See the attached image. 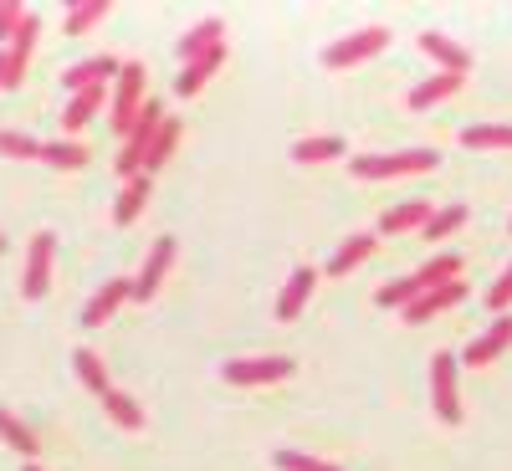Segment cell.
Wrapping results in <instances>:
<instances>
[{
    "label": "cell",
    "mask_w": 512,
    "mask_h": 471,
    "mask_svg": "<svg viewBox=\"0 0 512 471\" xmlns=\"http://www.w3.org/2000/svg\"><path fill=\"white\" fill-rule=\"evenodd\" d=\"M52 256H57V236L36 231L31 251H26V282H21L26 297H47V287H52Z\"/></svg>",
    "instance_id": "5"
},
{
    "label": "cell",
    "mask_w": 512,
    "mask_h": 471,
    "mask_svg": "<svg viewBox=\"0 0 512 471\" xmlns=\"http://www.w3.org/2000/svg\"><path fill=\"white\" fill-rule=\"evenodd\" d=\"M26 16H31L26 6H16V0H0V41H6V47H11V36L21 31Z\"/></svg>",
    "instance_id": "33"
},
{
    "label": "cell",
    "mask_w": 512,
    "mask_h": 471,
    "mask_svg": "<svg viewBox=\"0 0 512 471\" xmlns=\"http://www.w3.org/2000/svg\"><path fill=\"white\" fill-rule=\"evenodd\" d=\"M384 47H390V31H384V26H369V31H354V36H344V41H333V47L323 52V62H328L333 72H344V67L369 62V57L384 52Z\"/></svg>",
    "instance_id": "3"
},
{
    "label": "cell",
    "mask_w": 512,
    "mask_h": 471,
    "mask_svg": "<svg viewBox=\"0 0 512 471\" xmlns=\"http://www.w3.org/2000/svg\"><path fill=\"white\" fill-rule=\"evenodd\" d=\"M456 364H461V359H451L446 349H441V354H431V400H436V415H441L446 425H456V420H461V395H456Z\"/></svg>",
    "instance_id": "4"
},
{
    "label": "cell",
    "mask_w": 512,
    "mask_h": 471,
    "mask_svg": "<svg viewBox=\"0 0 512 471\" xmlns=\"http://www.w3.org/2000/svg\"><path fill=\"white\" fill-rule=\"evenodd\" d=\"M41 159L52 169H88V149L77 139H57V144H41Z\"/></svg>",
    "instance_id": "28"
},
{
    "label": "cell",
    "mask_w": 512,
    "mask_h": 471,
    "mask_svg": "<svg viewBox=\"0 0 512 471\" xmlns=\"http://www.w3.org/2000/svg\"><path fill=\"white\" fill-rule=\"evenodd\" d=\"M369 251H374V236H349L344 246L328 256V277H349L359 262H369Z\"/></svg>",
    "instance_id": "19"
},
{
    "label": "cell",
    "mask_w": 512,
    "mask_h": 471,
    "mask_svg": "<svg viewBox=\"0 0 512 471\" xmlns=\"http://www.w3.org/2000/svg\"><path fill=\"white\" fill-rule=\"evenodd\" d=\"M292 359L282 354H262V359H231L226 364V379L231 384H277V379H292Z\"/></svg>",
    "instance_id": "6"
},
{
    "label": "cell",
    "mask_w": 512,
    "mask_h": 471,
    "mask_svg": "<svg viewBox=\"0 0 512 471\" xmlns=\"http://www.w3.org/2000/svg\"><path fill=\"white\" fill-rule=\"evenodd\" d=\"M221 62H226V47H216V52H205L200 62H190V67L175 77V93H180V98H195V93L205 88V82L221 72Z\"/></svg>",
    "instance_id": "15"
},
{
    "label": "cell",
    "mask_w": 512,
    "mask_h": 471,
    "mask_svg": "<svg viewBox=\"0 0 512 471\" xmlns=\"http://www.w3.org/2000/svg\"><path fill=\"white\" fill-rule=\"evenodd\" d=\"M123 67L113 62V57H88V62H77V67H67L62 72V82L72 93H88V88H108V77H118Z\"/></svg>",
    "instance_id": "13"
},
{
    "label": "cell",
    "mask_w": 512,
    "mask_h": 471,
    "mask_svg": "<svg viewBox=\"0 0 512 471\" xmlns=\"http://www.w3.org/2000/svg\"><path fill=\"white\" fill-rule=\"evenodd\" d=\"M0 154H11V159H41V144L31 134H16V128H0Z\"/></svg>",
    "instance_id": "32"
},
{
    "label": "cell",
    "mask_w": 512,
    "mask_h": 471,
    "mask_svg": "<svg viewBox=\"0 0 512 471\" xmlns=\"http://www.w3.org/2000/svg\"><path fill=\"white\" fill-rule=\"evenodd\" d=\"M108 103V88H88V93H72V103H67V113H62V128L67 134H77L82 123H88L98 108Z\"/></svg>",
    "instance_id": "20"
},
{
    "label": "cell",
    "mask_w": 512,
    "mask_h": 471,
    "mask_svg": "<svg viewBox=\"0 0 512 471\" xmlns=\"http://www.w3.org/2000/svg\"><path fill=\"white\" fill-rule=\"evenodd\" d=\"M0 251H6V236H0Z\"/></svg>",
    "instance_id": "38"
},
{
    "label": "cell",
    "mask_w": 512,
    "mask_h": 471,
    "mask_svg": "<svg viewBox=\"0 0 512 471\" xmlns=\"http://www.w3.org/2000/svg\"><path fill=\"white\" fill-rule=\"evenodd\" d=\"M149 190H154L149 175L123 180V195H118V205H113V221H118V226H134V221H139V210H144V200H149Z\"/></svg>",
    "instance_id": "18"
},
{
    "label": "cell",
    "mask_w": 512,
    "mask_h": 471,
    "mask_svg": "<svg viewBox=\"0 0 512 471\" xmlns=\"http://www.w3.org/2000/svg\"><path fill=\"white\" fill-rule=\"evenodd\" d=\"M507 344H512V313H502V318H492V328H487V333L477 338V344H472V349H466V354H461V364H477V369H482V364H492V359H502V354H507Z\"/></svg>",
    "instance_id": "10"
},
{
    "label": "cell",
    "mask_w": 512,
    "mask_h": 471,
    "mask_svg": "<svg viewBox=\"0 0 512 471\" xmlns=\"http://www.w3.org/2000/svg\"><path fill=\"white\" fill-rule=\"evenodd\" d=\"M0 441H6L11 451H21V456H36L41 451V441L31 436V425H21L11 410H0Z\"/></svg>",
    "instance_id": "27"
},
{
    "label": "cell",
    "mask_w": 512,
    "mask_h": 471,
    "mask_svg": "<svg viewBox=\"0 0 512 471\" xmlns=\"http://www.w3.org/2000/svg\"><path fill=\"white\" fill-rule=\"evenodd\" d=\"M466 297V282L456 277V282H446V287H431L425 297H415V303L405 308V323H431L436 313H446V308H456Z\"/></svg>",
    "instance_id": "9"
},
{
    "label": "cell",
    "mask_w": 512,
    "mask_h": 471,
    "mask_svg": "<svg viewBox=\"0 0 512 471\" xmlns=\"http://www.w3.org/2000/svg\"><path fill=\"white\" fill-rule=\"evenodd\" d=\"M180 149V118H164V128L154 134V149H149V159H144V175H154V169H164L169 164V154Z\"/></svg>",
    "instance_id": "24"
},
{
    "label": "cell",
    "mask_w": 512,
    "mask_h": 471,
    "mask_svg": "<svg viewBox=\"0 0 512 471\" xmlns=\"http://www.w3.org/2000/svg\"><path fill=\"white\" fill-rule=\"evenodd\" d=\"M333 154H344V139H333V134H318V139H297L292 144V159L297 164H323Z\"/></svg>",
    "instance_id": "26"
},
{
    "label": "cell",
    "mask_w": 512,
    "mask_h": 471,
    "mask_svg": "<svg viewBox=\"0 0 512 471\" xmlns=\"http://www.w3.org/2000/svg\"><path fill=\"white\" fill-rule=\"evenodd\" d=\"M169 262H175V236H159V241L149 246V256H144L139 277H134V297H139V303H149V297L159 292V282H164Z\"/></svg>",
    "instance_id": "7"
},
{
    "label": "cell",
    "mask_w": 512,
    "mask_h": 471,
    "mask_svg": "<svg viewBox=\"0 0 512 471\" xmlns=\"http://www.w3.org/2000/svg\"><path fill=\"white\" fill-rule=\"evenodd\" d=\"M221 31H226V21H216V16H210V21H200L185 41H180V57H185V67L190 62H200L205 52H216L221 47Z\"/></svg>",
    "instance_id": "17"
},
{
    "label": "cell",
    "mask_w": 512,
    "mask_h": 471,
    "mask_svg": "<svg viewBox=\"0 0 512 471\" xmlns=\"http://www.w3.org/2000/svg\"><path fill=\"white\" fill-rule=\"evenodd\" d=\"M139 113H144V62H123L118 88H113V134L128 139Z\"/></svg>",
    "instance_id": "1"
},
{
    "label": "cell",
    "mask_w": 512,
    "mask_h": 471,
    "mask_svg": "<svg viewBox=\"0 0 512 471\" xmlns=\"http://www.w3.org/2000/svg\"><path fill=\"white\" fill-rule=\"evenodd\" d=\"M103 410L113 415V425H123V431H144V410L134 395H123V390H108L103 395Z\"/></svg>",
    "instance_id": "23"
},
{
    "label": "cell",
    "mask_w": 512,
    "mask_h": 471,
    "mask_svg": "<svg viewBox=\"0 0 512 471\" xmlns=\"http://www.w3.org/2000/svg\"><path fill=\"white\" fill-rule=\"evenodd\" d=\"M359 180H395V175H420V169H436V149H410V154H359L354 164Z\"/></svg>",
    "instance_id": "2"
},
{
    "label": "cell",
    "mask_w": 512,
    "mask_h": 471,
    "mask_svg": "<svg viewBox=\"0 0 512 471\" xmlns=\"http://www.w3.org/2000/svg\"><path fill=\"white\" fill-rule=\"evenodd\" d=\"M21 471H41V466H36V461H26V466H21Z\"/></svg>",
    "instance_id": "37"
},
{
    "label": "cell",
    "mask_w": 512,
    "mask_h": 471,
    "mask_svg": "<svg viewBox=\"0 0 512 471\" xmlns=\"http://www.w3.org/2000/svg\"><path fill=\"white\" fill-rule=\"evenodd\" d=\"M420 47H425V57H436L446 72H456V77H466L472 72V52L466 47H456L451 36H441V31H420Z\"/></svg>",
    "instance_id": "14"
},
{
    "label": "cell",
    "mask_w": 512,
    "mask_h": 471,
    "mask_svg": "<svg viewBox=\"0 0 512 471\" xmlns=\"http://www.w3.org/2000/svg\"><path fill=\"white\" fill-rule=\"evenodd\" d=\"M466 77H456V72H436V77H425L420 88H410V108L415 113H425V108H436L441 98H451L456 88H461Z\"/></svg>",
    "instance_id": "16"
},
{
    "label": "cell",
    "mask_w": 512,
    "mask_h": 471,
    "mask_svg": "<svg viewBox=\"0 0 512 471\" xmlns=\"http://www.w3.org/2000/svg\"><path fill=\"white\" fill-rule=\"evenodd\" d=\"M461 221H466V205H446V210H436V216H431V226H425L420 236H425V241H441V236H451Z\"/></svg>",
    "instance_id": "31"
},
{
    "label": "cell",
    "mask_w": 512,
    "mask_h": 471,
    "mask_svg": "<svg viewBox=\"0 0 512 471\" xmlns=\"http://www.w3.org/2000/svg\"><path fill=\"white\" fill-rule=\"evenodd\" d=\"M313 282H318V272H313V267H297V272L287 277V287H282V297H277V323H292L297 313L308 308Z\"/></svg>",
    "instance_id": "11"
},
{
    "label": "cell",
    "mask_w": 512,
    "mask_h": 471,
    "mask_svg": "<svg viewBox=\"0 0 512 471\" xmlns=\"http://www.w3.org/2000/svg\"><path fill=\"white\" fill-rule=\"evenodd\" d=\"M415 297H425V287H420V277L410 272V277H400V282H390V287H379V308H410Z\"/></svg>",
    "instance_id": "29"
},
{
    "label": "cell",
    "mask_w": 512,
    "mask_h": 471,
    "mask_svg": "<svg viewBox=\"0 0 512 471\" xmlns=\"http://www.w3.org/2000/svg\"><path fill=\"white\" fill-rule=\"evenodd\" d=\"M466 149H512V123H472L461 134Z\"/></svg>",
    "instance_id": "21"
},
{
    "label": "cell",
    "mask_w": 512,
    "mask_h": 471,
    "mask_svg": "<svg viewBox=\"0 0 512 471\" xmlns=\"http://www.w3.org/2000/svg\"><path fill=\"white\" fill-rule=\"evenodd\" d=\"M456 272H461V256H456V251H441V256H431L425 267H415V277H420V287H425V292L456 282Z\"/></svg>",
    "instance_id": "22"
},
{
    "label": "cell",
    "mask_w": 512,
    "mask_h": 471,
    "mask_svg": "<svg viewBox=\"0 0 512 471\" xmlns=\"http://www.w3.org/2000/svg\"><path fill=\"white\" fill-rule=\"evenodd\" d=\"M431 216H436V210L425 205V200H405V205H390V210H384V221H379V231H384V236H405V231H425V226H431Z\"/></svg>",
    "instance_id": "12"
},
{
    "label": "cell",
    "mask_w": 512,
    "mask_h": 471,
    "mask_svg": "<svg viewBox=\"0 0 512 471\" xmlns=\"http://www.w3.org/2000/svg\"><path fill=\"white\" fill-rule=\"evenodd\" d=\"M103 16H108V0H82V6H72V11H67V36L93 31Z\"/></svg>",
    "instance_id": "30"
},
{
    "label": "cell",
    "mask_w": 512,
    "mask_h": 471,
    "mask_svg": "<svg viewBox=\"0 0 512 471\" xmlns=\"http://www.w3.org/2000/svg\"><path fill=\"white\" fill-rule=\"evenodd\" d=\"M282 471H338V466H328V461H313V456H303V451H277L272 456Z\"/></svg>",
    "instance_id": "35"
},
{
    "label": "cell",
    "mask_w": 512,
    "mask_h": 471,
    "mask_svg": "<svg viewBox=\"0 0 512 471\" xmlns=\"http://www.w3.org/2000/svg\"><path fill=\"white\" fill-rule=\"evenodd\" d=\"M72 369H77V379L88 384L93 395H108V390H113V384H108V369H103V359H98L93 349H77V354H72Z\"/></svg>",
    "instance_id": "25"
},
{
    "label": "cell",
    "mask_w": 512,
    "mask_h": 471,
    "mask_svg": "<svg viewBox=\"0 0 512 471\" xmlns=\"http://www.w3.org/2000/svg\"><path fill=\"white\" fill-rule=\"evenodd\" d=\"M507 308H512V267H507V272L492 282V292H487V313H497V318H502Z\"/></svg>",
    "instance_id": "34"
},
{
    "label": "cell",
    "mask_w": 512,
    "mask_h": 471,
    "mask_svg": "<svg viewBox=\"0 0 512 471\" xmlns=\"http://www.w3.org/2000/svg\"><path fill=\"white\" fill-rule=\"evenodd\" d=\"M0 88H6V52H0Z\"/></svg>",
    "instance_id": "36"
},
{
    "label": "cell",
    "mask_w": 512,
    "mask_h": 471,
    "mask_svg": "<svg viewBox=\"0 0 512 471\" xmlns=\"http://www.w3.org/2000/svg\"><path fill=\"white\" fill-rule=\"evenodd\" d=\"M128 297H134V282H128V277H113L108 287H98V292H93V303L82 308V328H103V323L128 303Z\"/></svg>",
    "instance_id": "8"
}]
</instances>
